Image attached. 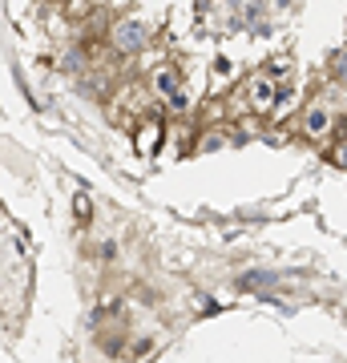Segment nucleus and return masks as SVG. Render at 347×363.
Instances as JSON below:
<instances>
[{
    "label": "nucleus",
    "mask_w": 347,
    "mask_h": 363,
    "mask_svg": "<svg viewBox=\"0 0 347 363\" xmlns=\"http://www.w3.org/2000/svg\"><path fill=\"white\" fill-rule=\"evenodd\" d=\"M109 45H114L117 52H138L145 45V25H138V21H121V25L109 33Z\"/></svg>",
    "instance_id": "3"
},
{
    "label": "nucleus",
    "mask_w": 347,
    "mask_h": 363,
    "mask_svg": "<svg viewBox=\"0 0 347 363\" xmlns=\"http://www.w3.org/2000/svg\"><path fill=\"white\" fill-rule=\"evenodd\" d=\"M246 101H250V109H255V113L275 109V101H279V81L270 77V73L250 77V81H246Z\"/></svg>",
    "instance_id": "1"
},
{
    "label": "nucleus",
    "mask_w": 347,
    "mask_h": 363,
    "mask_svg": "<svg viewBox=\"0 0 347 363\" xmlns=\"http://www.w3.org/2000/svg\"><path fill=\"white\" fill-rule=\"evenodd\" d=\"M158 138H162V125H158V121L142 125V130H138V150H142V154H154V150H158Z\"/></svg>",
    "instance_id": "5"
},
{
    "label": "nucleus",
    "mask_w": 347,
    "mask_h": 363,
    "mask_svg": "<svg viewBox=\"0 0 347 363\" xmlns=\"http://www.w3.org/2000/svg\"><path fill=\"white\" fill-rule=\"evenodd\" d=\"M85 214H89V198L77 194V218H85Z\"/></svg>",
    "instance_id": "7"
},
{
    "label": "nucleus",
    "mask_w": 347,
    "mask_h": 363,
    "mask_svg": "<svg viewBox=\"0 0 347 363\" xmlns=\"http://www.w3.org/2000/svg\"><path fill=\"white\" fill-rule=\"evenodd\" d=\"M270 77L279 81V85H287V81H291V69L287 65H270Z\"/></svg>",
    "instance_id": "6"
},
{
    "label": "nucleus",
    "mask_w": 347,
    "mask_h": 363,
    "mask_svg": "<svg viewBox=\"0 0 347 363\" xmlns=\"http://www.w3.org/2000/svg\"><path fill=\"white\" fill-rule=\"evenodd\" d=\"M303 133L323 142V138H331L335 133V113L327 105H307V113H303Z\"/></svg>",
    "instance_id": "2"
},
{
    "label": "nucleus",
    "mask_w": 347,
    "mask_h": 363,
    "mask_svg": "<svg viewBox=\"0 0 347 363\" xmlns=\"http://www.w3.org/2000/svg\"><path fill=\"white\" fill-rule=\"evenodd\" d=\"M150 85H154V93L162 97V101H170V97H178L182 77H178V69L162 65V69H154V77H150Z\"/></svg>",
    "instance_id": "4"
}]
</instances>
